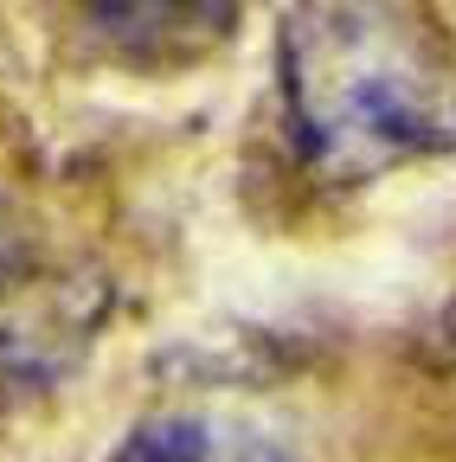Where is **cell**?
Wrapping results in <instances>:
<instances>
[{"instance_id": "1", "label": "cell", "mask_w": 456, "mask_h": 462, "mask_svg": "<svg viewBox=\"0 0 456 462\" xmlns=\"http://www.w3.org/2000/svg\"><path fill=\"white\" fill-rule=\"evenodd\" d=\"M276 90L328 187L456 154V45L412 0H296L276 26Z\"/></svg>"}, {"instance_id": "2", "label": "cell", "mask_w": 456, "mask_h": 462, "mask_svg": "<svg viewBox=\"0 0 456 462\" xmlns=\"http://www.w3.org/2000/svg\"><path fill=\"white\" fill-rule=\"evenodd\" d=\"M84 32L123 65H193L238 32V0H78Z\"/></svg>"}, {"instance_id": "3", "label": "cell", "mask_w": 456, "mask_h": 462, "mask_svg": "<svg viewBox=\"0 0 456 462\" xmlns=\"http://www.w3.org/2000/svg\"><path fill=\"white\" fill-rule=\"evenodd\" d=\"M116 462H290L270 437L251 424H219V418H154L142 424Z\"/></svg>"}, {"instance_id": "4", "label": "cell", "mask_w": 456, "mask_h": 462, "mask_svg": "<svg viewBox=\"0 0 456 462\" xmlns=\"http://www.w3.org/2000/svg\"><path fill=\"white\" fill-rule=\"evenodd\" d=\"M0 270H20V225L7 218V206H0Z\"/></svg>"}]
</instances>
